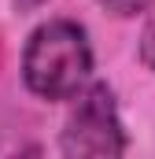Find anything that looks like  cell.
<instances>
[{"label":"cell","instance_id":"6da1fadb","mask_svg":"<svg viewBox=\"0 0 155 159\" xmlns=\"http://www.w3.org/2000/svg\"><path fill=\"white\" fill-rule=\"evenodd\" d=\"M96 56L85 26L74 19H48L26 37L22 48V85L48 104L74 100L92 81Z\"/></svg>","mask_w":155,"mask_h":159},{"label":"cell","instance_id":"7a4b0ae2","mask_svg":"<svg viewBox=\"0 0 155 159\" xmlns=\"http://www.w3.org/2000/svg\"><path fill=\"white\" fill-rule=\"evenodd\" d=\"M129 148L126 126L118 115L115 89L107 81H89L74 96V107L63 122L59 133V152L63 156H122Z\"/></svg>","mask_w":155,"mask_h":159},{"label":"cell","instance_id":"3957f363","mask_svg":"<svg viewBox=\"0 0 155 159\" xmlns=\"http://www.w3.org/2000/svg\"><path fill=\"white\" fill-rule=\"evenodd\" d=\"M107 15H115V19H137V15H144V11H152L155 0H96Z\"/></svg>","mask_w":155,"mask_h":159},{"label":"cell","instance_id":"277c9868","mask_svg":"<svg viewBox=\"0 0 155 159\" xmlns=\"http://www.w3.org/2000/svg\"><path fill=\"white\" fill-rule=\"evenodd\" d=\"M137 56H140V63L148 67L155 74V11L148 15V22H144V30H140V41H137Z\"/></svg>","mask_w":155,"mask_h":159},{"label":"cell","instance_id":"5b68a950","mask_svg":"<svg viewBox=\"0 0 155 159\" xmlns=\"http://www.w3.org/2000/svg\"><path fill=\"white\" fill-rule=\"evenodd\" d=\"M41 4H48V0H15V11H22V15H26V11H37Z\"/></svg>","mask_w":155,"mask_h":159}]
</instances>
